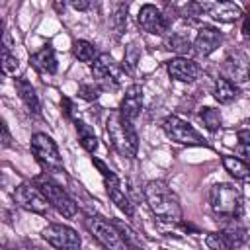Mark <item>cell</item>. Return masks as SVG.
<instances>
[{"label":"cell","instance_id":"cell-17","mask_svg":"<svg viewBox=\"0 0 250 250\" xmlns=\"http://www.w3.org/2000/svg\"><path fill=\"white\" fill-rule=\"evenodd\" d=\"M29 64L37 72H41V74H55L57 68H59L55 49L51 45H43L39 51H35L33 55H29Z\"/></svg>","mask_w":250,"mask_h":250},{"label":"cell","instance_id":"cell-16","mask_svg":"<svg viewBox=\"0 0 250 250\" xmlns=\"http://www.w3.org/2000/svg\"><path fill=\"white\" fill-rule=\"evenodd\" d=\"M141 109H143V88L139 84H131L127 90H125V96L119 104V113L129 119L131 123L141 115Z\"/></svg>","mask_w":250,"mask_h":250},{"label":"cell","instance_id":"cell-15","mask_svg":"<svg viewBox=\"0 0 250 250\" xmlns=\"http://www.w3.org/2000/svg\"><path fill=\"white\" fill-rule=\"evenodd\" d=\"M203 10L207 16L221 23H232L240 16H244L240 6L234 2H203Z\"/></svg>","mask_w":250,"mask_h":250},{"label":"cell","instance_id":"cell-19","mask_svg":"<svg viewBox=\"0 0 250 250\" xmlns=\"http://www.w3.org/2000/svg\"><path fill=\"white\" fill-rule=\"evenodd\" d=\"M221 232H223V236L227 238L230 250H238V248L246 242V236H248L246 227H244L238 219H229V221L223 225Z\"/></svg>","mask_w":250,"mask_h":250},{"label":"cell","instance_id":"cell-4","mask_svg":"<svg viewBox=\"0 0 250 250\" xmlns=\"http://www.w3.org/2000/svg\"><path fill=\"white\" fill-rule=\"evenodd\" d=\"M84 227L105 250H133L117 223H111L100 215H88L84 219Z\"/></svg>","mask_w":250,"mask_h":250},{"label":"cell","instance_id":"cell-30","mask_svg":"<svg viewBox=\"0 0 250 250\" xmlns=\"http://www.w3.org/2000/svg\"><path fill=\"white\" fill-rule=\"evenodd\" d=\"M205 244H207L209 250H230V246H229V242H227V238L223 236L221 230H217V232H207Z\"/></svg>","mask_w":250,"mask_h":250},{"label":"cell","instance_id":"cell-33","mask_svg":"<svg viewBox=\"0 0 250 250\" xmlns=\"http://www.w3.org/2000/svg\"><path fill=\"white\" fill-rule=\"evenodd\" d=\"M61 107H62V111H64V115H66L68 119H74V105H72V102H70L66 96L61 98Z\"/></svg>","mask_w":250,"mask_h":250},{"label":"cell","instance_id":"cell-29","mask_svg":"<svg viewBox=\"0 0 250 250\" xmlns=\"http://www.w3.org/2000/svg\"><path fill=\"white\" fill-rule=\"evenodd\" d=\"M10 47H12V45H4V43H2V72H4V74H14L16 68L20 66L18 57L12 55Z\"/></svg>","mask_w":250,"mask_h":250},{"label":"cell","instance_id":"cell-13","mask_svg":"<svg viewBox=\"0 0 250 250\" xmlns=\"http://www.w3.org/2000/svg\"><path fill=\"white\" fill-rule=\"evenodd\" d=\"M168 76L178 82H193L201 74V66L188 57H174L166 62Z\"/></svg>","mask_w":250,"mask_h":250},{"label":"cell","instance_id":"cell-6","mask_svg":"<svg viewBox=\"0 0 250 250\" xmlns=\"http://www.w3.org/2000/svg\"><path fill=\"white\" fill-rule=\"evenodd\" d=\"M35 184H37V188L41 189V193L45 195V199L49 201V205L55 207L64 219L76 217V213H78L76 201L68 195V191H66L62 186H59L57 182H53V180L47 178V176L35 178Z\"/></svg>","mask_w":250,"mask_h":250},{"label":"cell","instance_id":"cell-12","mask_svg":"<svg viewBox=\"0 0 250 250\" xmlns=\"http://www.w3.org/2000/svg\"><path fill=\"white\" fill-rule=\"evenodd\" d=\"M14 201L21 209H25L29 213H35V215H47V211H49V201L45 199L41 189L35 184H29V182H21L20 186H16Z\"/></svg>","mask_w":250,"mask_h":250},{"label":"cell","instance_id":"cell-21","mask_svg":"<svg viewBox=\"0 0 250 250\" xmlns=\"http://www.w3.org/2000/svg\"><path fill=\"white\" fill-rule=\"evenodd\" d=\"M164 49L176 53L178 57H186L188 53L193 51V43L182 33H168L164 35Z\"/></svg>","mask_w":250,"mask_h":250},{"label":"cell","instance_id":"cell-1","mask_svg":"<svg viewBox=\"0 0 250 250\" xmlns=\"http://www.w3.org/2000/svg\"><path fill=\"white\" fill-rule=\"evenodd\" d=\"M148 209L166 223H182V205L178 195L164 180H148L143 188Z\"/></svg>","mask_w":250,"mask_h":250},{"label":"cell","instance_id":"cell-14","mask_svg":"<svg viewBox=\"0 0 250 250\" xmlns=\"http://www.w3.org/2000/svg\"><path fill=\"white\" fill-rule=\"evenodd\" d=\"M223 43V33L213 25H201L193 39V53L199 57H209L215 53Z\"/></svg>","mask_w":250,"mask_h":250},{"label":"cell","instance_id":"cell-27","mask_svg":"<svg viewBox=\"0 0 250 250\" xmlns=\"http://www.w3.org/2000/svg\"><path fill=\"white\" fill-rule=\"evenodd\" d=\"M225 70L229 76H232V80H246L248 78V62L244 57H240V61H225Z\"/></svg>","mask_w":250,"mask_h":250},{"label":"cell","instance_id":"cell-32","mask_svg":"<svg viewBox=\"0 0 250 250\" xmlns=\"http://www.w3.org/2000/svg\"><path fill=\"white\" fill-rule=\"evenodd\" d=\"M234 152L238 154L240 160H244V162L250 166V145H242V143H238L236 148H234Z\"/></svg>","mask_w":250,"mask_h":250},{"label":"cell","instance_id":"cell-37","mask_svg":"<svg viewBox=\"0 0 250 250\" xmlns=\"http://www.w3.org/2000/svg\"><path fill=\"white\" fill-rule=\"evenodd\" d=\"M236 139H238V143H242V145H250V129H240V131H236Z\"/></svg>","mask_w":250,"mask_h":250},{"label":"cell","instance_id":"cell-9","mask_svg":"<svg viewBox=\"0 0 250 250\" xmlns=\"http://www.w3.org/2000/svg\"><path fill=\"white\" fill-rule=\"evenodd\" d=\"M162 131H164V135H166L170 141H174V143H178V145L207 146L205 137H203L199 131H195L188 121L180 119L178 115H168V117H164V121H162Z\"/></svg>","mask_w":250,"mask_h":250},{"label":"cell","instance_id":"cell-34","mask_svg":"<svg viewBox=\"0 0 250 250\" xmlns=\"http://www.w3.org/2000/svg\"><path fill=\"white\" fill-rule=\"evenodd\" d=\"M2 146H4V148L12 146V135H10V131H8L6 121H2Z\"/></svg>","mask_w":250,"mask_h":250},{"label":"cell","instance_id":"cell-38","mask_svg":"<svg viewBox=\"0 0 250 250\" xmlns=\"http://www.w3.org/2000/svg\"><path fill=\"white\" fill-rule=\"evenodd\" d=\"M53 6H55V10H57V12H64V2H62V4H61V2H55Z\"/></svg>","mask_w":250,"mask_h":250},{"label":"cell","instance_id":"cell-18","mask_svg":"<svg viewBox=\"0 0 250 250\" xmlns=\"http://www.w3.org/2000/svg\"><path fill=\"white\" fill-rule=\"evenodd\" d=\"M14 86L20 94V100L25 104L27 111L33 113V115H39L41 113V104H39V98L35 94V88L31 86V82L25 78V76H16L14 78Z\"/></svg>","mask_w":250,"mask_h":250},{"label":"cell","instance_id":"cell-3","mask_svg":"<svg viewBox=\"0 0 250 250\" xmlns=\"http://www.w3.org/2000/svg\"><path fill=\"white\" fill-rule=\"evenodd\" d=\"M209 203H211L213 213L223 219H238L244 209V197H242L240 188H236L234 184H227V182H219L211 186Z\"/></svg>","mask_w":250,"mask_h":250},{"label":"cell","instance_id":"cell-24","mask_svg":"<svg viewBox=\"0 0 250 250\" xmlns=\"http://www.w3.org/2000/svg\"><path fill=\"white\" fill-rule=\"evenodd\" d=\"M221 162H223V168L234 180H248L250 178V166L244 160H240L238 156H223Z\"/></svg>","mask_w":250,"mask_h":250},{"label":"cell","instance_id":"cell-5","mask_svg":"<svg viewBox=\"0 0 250 250\" xmlns=\"http://www.w3.org/2000/svg\"><path fill=\"white\" fill-rule=\"evenodd\" d=\"M92 162H94V166H96V168L100 170V174H102V180H104V186H105V191H107V197L111 199V203H113L119 211H123L127 217H133V215H135V205H133V201L129 199L127 191L123 189V186H121L117 174H115L104 160H100V158H96V156H92Z\"/></svg>","mask_w":250,"mask_h":250},{"label":"cell","instance_id":"cell-11","mask_svg":"<svg viewBox=\"0 0 250 250\" xmlns=\"http://www.w3.org/2000/svg\"><path fill=\"white\" fill-rule=\"evenodd\" d=\"M41 238L51 244L57 250H80L82 246V238L80 234L62 223H51L41 230Z\"/></svg>","mask_w":250,"mask_h":250},{"label":"cell","instance_id":"cell-36","mask_svg":"<svg viewBox=\"0 0 250 250\" xmlns=\"http://www.w3.org/2000/svg\"><path fill=\"white\" fill-rule=\"evenodd\" d=\"M70 6H72L76 12H84V10H88L92 4H90L88 0H72V2H70Z\"/></svg>","mask_w":250,"mask_h":250},{"label":"cell","instance_id":"cell-22","mask_svg":"<svg viewBox=\"0 0 250 250\" xmlns=\"http://www.w3.org/2000/svg\"><path fill=\"white\" fill-rule=\"evenodd\" d=\"M74 127H76V135H78V141H80L82 148H84L86 152L94 154L96 148H98V137H96L94 129H92L88 123L80 121V119H74Z\"/></svg>","mask_w":250,"mask_h":250},{"label":"cell","instance_id":"cell-23","mask_svg":"<svg viewBox=\"0 0 250 250\" xmlns=\"http://www.w3.org/2000/svg\"><path fill=\"white\" fill-rule=\"evenodd\" d=\"M72 55L80 62H88V64H92L100 57L96 45L90 43V41H86V39H74L72 41Z\"/></svg>","mask_w":250,"mask_h":250},{"label":"cell","instance_id":"cell-26","mask_svg":"<svg viewBox=\"0 0 250 250\" xmlns=\"http://www.w3.org/2000/svg\"><path fill=\"white\" fill-rule=\"evenodd\" d=\"M199 119L203 121L205 129L215 133L223 127V117H221V111L215 109V107H201L199 109Z\"/></svg>","mask_w":250,"mask_h":250},{"label":"cell","instance_id":"cell-28","mask_svg":"<svg viewBox=\"0 0 250 250\" xmlns=\"http://www.w3.org/2000/svg\"><path fill=\"white\" fill-rule=\"evenodd\" d=\"M127 10H129V4H115L113 8V14H111V27L115 29V33H123L125 25H127Z\"/></svg>","mask_w":250,"mask_h":250},{"label":"cell","instance_id":"cell-35","mask_svg":"<svg viewBox=\"0 0 250 250\" xmlns=\"http://www.w3.org/2000/svg\"><path fill=\"white\" fill-rule=\"evenodd\" d=\"M240 31H242V35H244V37H248V39H250V8H248V10H246V14L242 16V29H240Z\"/></svg>","mask_w":250,"mask_h":250},{"label":"cell","instance_id":"cell-25","mask_svg":"<svg viewBox=\"0 0 250 250\" xmlns=\"http://www.w3.org/2000/svg\"><path fill=\"white\" fill-rule=\"evenodd\" d=\"M141 55H143V49L137 41H131L127 47H125V55H123V70L127 72H135L137 70V64L141 61Z\"/></svg>","mask_w":250,"mask_h":250},{"label":"cell","instance_id":"cell-7","mask_svg":"<svg viewBox=\"0 0 250 250\" xmlns=\"http://www.w3.org/2000/svg\"><path fill=\"white\" fill-rule=\"evenodd\" d=\"M29 148H31V154L35 156V160L43 168H47L51 172L62 170V156L59 152V146L47 133H33L31 141H29Z\"/></svg>","mask_w":250,"mask_h":250},{"label":"cell","instance_id":"cell-2","mask_svg":"<svg viewBox=\"0 0 250 250\" xmlns=\"http://www.w3.org/2000/svg\"><path fill=\"white\" fill-rule=\"evenodd\" d=\"M105 135H107V145L111 148L125 156V158H135L139 152V135L129 119H125L117 109L109 111L105 119Z\"/></svg>","mask_w":250,"mask_h":250},{"label":"cell","instance_id":"cell-8","mask_svg":"<svg viewBox=\"0 0 250 250\" xmlns=\"http://www.w3.org/2000/svg\"><path fill=\"white\" fill-rule=\"evenodd\" d=\"M92 78L102 90H115L121 84L123 66L115 62L109 53H100V57L90 64Z\"/></svg>","mask_w":250,"mask_h":250},{"label":"cell","instance_id":"cell-20","mask_svg":"<svg viewBox=\"0 0 250 250\" xmlns=\"http://www.w3.org/2000/svg\"><path fill=\"white\" fill-rule=\"evenodd\" d=\"M213 98L219 104H230V102H234L238 98V86L232 80L221 76L213 84Z\"/></svg>","mask_w":250,"mask_h":250},{"label":"cell","instance_id":"cell-31","mask_svg":"<svg viewBox=\"0 0 250 250\" xmlns=\"http://www.w3.org/2000/svg\"><path fill=\"white\" fill-rule=\"evenodd\" d=\"M100 94H102V88H100L96 82H82L80 88H78V96H80L82 100H86V102L98 100Z\"/></svg>","mask_w":250,"mask_h":250},{"label":"cell","instance_id":"cell-10","mask_svg":"<svg viewBox=\"0 0 250 250\" xmlns=\"http://www.w3.org/2000/svg\"><path fill=\"white\" fill-rule=\"evenodd\" d=\"M174 20H176V16H168L154 4H143L137 14L139 27L150 35H166Z\"/></svg>","mask_w":250,"mask_h":250}]
</instances>
